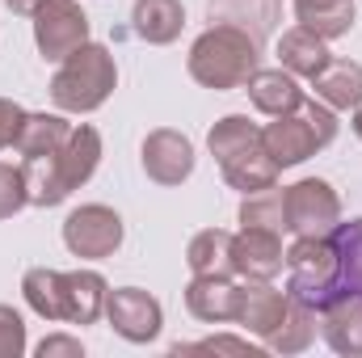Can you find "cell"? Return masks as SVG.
<instances>
[{"label": "cell", "mask_w": 362, "mask_h": 358, "mask_svg": "<svg viewBox=\"0 0 362 358\" xmlns=\"http://www.w3.org/2000/svg\"><path fill=\"white\" fill-rule=\"evenodd\" d=\"M257 47L245 30L236 25H211L194 47H189V76L202 89H240L257 72Z\"/></svg>", "instance_id": "obj_1"}, {"label": "cell", "mask_w": 362, "mask_h": 358, "mask_svg": "<svg viewBox=\"0 0 362 358\" xmlns=\"http://www.w3.org/2000/svg\"><path fill=\"white\" fill-rule=\"evenodd\" d=\"M333 139H337V118H333V110L320 97H312V101L303 97L299 110L278 114L274 122L262 127V144H266V152L278 161V169L303 165L308 156H316Z\"/></svg>", "instance_id": "obj_2"}, {"label": "cell", "mask_w": 362, "mask_h": 358, "mask_svg": "<svg viewBox=\"0 0 362 358\" xmlns=\"http://www.w3.org/2000/svg\"><path fill=\"white\" fill-rule=\"evenodd\" d=\"M114 85H118L114 55L105 47H97V42H85L59 64V72L51 81V101L59 110H68V114H89L97 105H105Z\"/></svg>", "instance_id": "obj_3"}, {"label": "cell", "mask_w": 362, "mask_h": 358, "mask_svg": "<svg viewBox=\"0 0 362 358\" xmlns=\"http://www.w3.org/2000/svg\"><path fill=\"white\" fill-rule=\"evenodd\" d=\"M337 282V245L333 236H299L286 249V295L308 304V308H325Z\"/></svg>", "instance_id": "obj_4"}, {"label": "cell", "mask_w": 362, "mask_h": 358, "mask_svg": "<svg viewBox=\"0 0 362 358\" xmlns=\"http://www.w3.org/2000/svg\"><path fill=\"white\" fill-rule=\"evenodd\" d=\"M341 224V198L329 181L303 178L286 185V232L295 236H329Z\"/></svg>", "instance_id": "obj_5"}, {"label": "cell", "mask_w": 362, "mask_h": 358, "mask_svg": "<svg viewBox=\"0 0 362 358\" xmlns=\"http://www.w3.org/2000/svg\"><path fill=\"white\" fill-rule=\"evenodd\" d=\"M64 245L72 258H93V262L114 258V249L122 245V219L101 202L76 207L64 219Z\"/></svg>", "instance_id": "obj_6"}, {"label": "cell", "mask_w": 362, "mask_h": 358, "mask_svg": "<svg viewBox=\"0 0 362 358\" xmlns=\"http://www.w3.org/2000/svg\"><path fill=\"white\" fill-rule=\"evenodd\" d=\"M34 42L47 59H68L76 47L89 42V17L81 13L76 0H47L34 13Z\"/></svg>", "instance_id": "obj_7"}, {"label": "cell", "mask_w": 362, "mask_h": 358, "mask_svg": "<svg viewBox=\"0 0 362 358\" xmlns=\"http://www.w3.org/2000/svg\"><path fill=\"white\" fill-rule=\"evenodd\" d=\"M105 321H110L114 333L127 337V342H152V337L160 333V325H165V312H160V304H156L148 291H139V287H118V291L105 295Z\"/></svg>", "instance_id": "obj_8"}, {"label": "cell", "mask_w": 362, "mask_h": 358, "mask_svg": "<svg viewBox=\"0 0 362 358\" xmlns=\"http://www.w3.org/2000/svg\"><path fill=\"white\" fill-rule=\"evenodd\" d=\"M144 173L160 185H181V181L194 173V144L181 135V131H152L144 139Z\"/></svg>", "instance_id": "obj_9"}, {"label": "cell", "mask_w": 362, "mask_h": 358, "mask_svg": "<svg viewBox=\"0 0 362 358\" xmlns=\"http://www.w3.org/2000/svg\"><path fill=\"white\" fill-rule=\"evenodd\" d=\"M105 278L97 270H72L59 274V321L68 325H93L105 312Z\"/></svg>", "instance_id": "obj_10"}, {"label": "cell", "mask_w": 362, "mask_h": 358, "mask_svg": "<svg viewBox=\"0 0 362 358\" xmlns=\"http://www.w3.org/2000/svg\"><path fill=\"white\" fill-rule=\"evenodd\" d=\"M232 253H236V274L245 282H270L286 266V253H282L278 232H266V228H245L236 236V249Z\"/></svg>", "instance_id": "obj_11"}, {"label": "cell", "mask_w": 362, "mask_h": 358, "mask_svg": "<svg viewBox=\"0 0 362 358\" xmlns=\"http://www.w3.org/2000/svg\"><path fill=\"white\" fill-rule=\"evenodd\" d=\"M320 329H325V342L337 350V354H362V295L346 291V295H333L325 308H320Z\"/></svg>", "instance_id": "obj_12"}, {"label": "cell", "mask_w": 362, "mask_h": 358, "mask_svg": "<svg viewBox=\"0 0 362 358\" xmlns=\"http://www.w3.org/2000/svg\"><path fill=\"white\" fill-rule=\"evenodd\" d=\"M286 304H291V295H282L270 282H245L240 304H236V325L257 333V337H270L286 316Z\"/></svg>", "instance_id": "obj_13"}, {"label": "cell", "mask_w": 362, "mask_h": 358, "mask_svg": "<svg viewBox=\"0 0 362 358\" xmlns=\"http://www.w3.org/2000/svg\"><path fill=\"white\" fill-rule=\"evenodd\" d=\"M219 169H223V181H228L232 190H240V194H257V190H266V185L278 181V161L266 152L262 135H257L253 144L236 148L232 156H223Z\"/></svg>", "instance_id": "obj_14"}, {"label": "cell", "mask_w": 362, "mask_h": 358, "mask_svg": "<svg viewBox=\"0 0 362 358\" xmlns=\"http://www.w3.org/2000/svg\"><path fill=\"white\" fill-rule=\"evenodd\" d=\"M236 304H240V287L232 278H211V274H194V282L185 287V308L189 316L219 325V321H236Z\"/></svg>", "instance_id": "obj_15"}, {"label": "cell", "mask_w": 362, "mask_h": 358, "mask_svg": "<svg viewBox=\"0 0 362 358\" xmlns=\"http://www.w3.org/2000/svg\"><path fill=\"white\" fill-rule=\"evenodd\" d=\"M51 156H55L59 181H64L68 194H72V190H81V185L97 173V161H101V135H97L93 127H72V135L64 139V148L51 152Z\"/></svg>", "instance_id": "obj_16"}, {"label": "cell", "mask_w": 362, "mask_h": 358, "mask_svg": "<svg viewBox=\"0 0 362 358\" xmlns=\"http://www.w3.org/2000/svg\"><path fill=\"white\" fill-rule=\"evenodd\" d=\"M245 89H249V101H253L262 114H270V118L299 110V101H303L299 81H295L286 68H257V72L245 81Z\"/></svg>", "instance_id": "obj_17"}, {"label": "cell", "mask_w": 362, "mask_h": 358, "mask_svg": "<svg viewBox=\"0 0 362 358\" xmlns=\"http://www.w3.org/2000/svg\"><path fill=\"white\" fill-rule=\"evenodd\" d=\"M278 59H282V68H286L291 76L316 81L333 55H329V47H325L320 34H312L308 25H295V30L282 34V42H278Z\"/></svg>", "instance_id": "obj_18"}, {"label": "cell", "mask_w": 362, "mask_h": 358, "mask_svg": "<svg viewBox=\"0 0 362 358\" xmlns=\"http://www.w3.org/2000/svg\"><path fill=\"white\" fill-rule=\"evenodd\" d=\"M282 0H211V21L215 25H236L253 42H262L278 21Z\"/></svg>", "instance_id": "obj_19"}, {"label": "cell", "mask_w": 362, "mask_h": 358, "mask_svg": "<svg viewBox=\"0 0 362 358\" xmlns=\"http://www.w3.org/2000/svg\"><path fill=\"white\" fill-rule=\"evenodd\" d=\"M236 236L223 232V228H206L189 241L185 249V262L194 274H211V278H232L236 274Z\"/></svg>", "instance_id": "obj_20"}, {"label": "cell", "mask_w": 362, "mask_h": 358, "mask_svg": "<svg viewBox=\"0 0 362 358\" xmlns=\"http://www.w3.org/2000/svg\"><path fill=\"white\" fill-rule=\"evenodd\" d=\"M316 97L329 110H358L362 105V64L354 59H329L325 72L312 81Z\"/></svg>", "instance_id": "obj_21"}, {"label": "cell", "mask_w": 362, "mask_h": 358, "mask_svg": "<svg viewBox=\"0 0 362 358\" xmlns=\"http://www.w3.org/2000/svg\"><path fill=\"white\" fill-rule=\"evenodd\" d=\"M131 25H135V34H139L144 42L165 47V42H173V38L181 34L185 13H181L177 0H135V8H131Z\"/></svg>", "instance_id": "obj_22"}, {"label": "cell", "mask_w": 362, "mask_h": 358, "mask_svg": "<svg viewBox=\"0 0 362 358\" xmlns=\"http://www.w3.org/2000/svg\"><path fill=\"white\" fill-rule=\"evenodd\" d=\"M329 236L337 245V282H333V295H346V291L362 295V219L337 224Z\"/></svg>", "instance_id": "obj_23"}, {"label": "cell", "mask_w": 362, "mask_h": 358, "mask_svg": "<svg viewBox=\"0 0 362 358\" xmlns=\"http://www.w3.org/2000/svg\"><path fill=\"white\" fill-rule=\"evenodd\" d=\"M316 325H320V312L308 308V304H299V299H291L282 325L266 337V346H270L274 354H303L312 346V337H316Z\"/></svg>", "instance_id": "obj_24"}, {"label": "cell", "mask_w": 362, "mask_h": 358, "mask_svg": "<svg viewBox=\"0 0 362 358\" xmlns=\"http://www.w3.org/2000/svg\"><path fill=\"white\" fill-rule=\"evenodd\" d=\"M295 17H299V25H308L312 34H320L329 42V38L350 34L354 0H295Z\"/></svg>", "instance_id": "obj_25"}, {"label": "cell", "mask_w": 362, "mask_h": 358, "mask_svg": "<svg viewBox=\"0 0 362 358\" xmlns=\"http://www.w3.org/2000/svg\"><path fill=\"white\" fill-rule=\"evenodd\" d=\"M68 135H72V122H64L59 114H25L13 148L21 156H47V152H59Z\"/></svg>", "instance_id": "obj_26"}, {"label": "cell", "mask_w": 362, "mask_h": 358, "mask_svg": "<svg viewBox=\"0 0 362 358\" xmlns=\"http://www.w3.org/2000/svg\"><path fill=\"white\" fill-rule=\"evenodd\" d=\"M240 224L245 228H266V232H286V190L266 185L240 202Z\"/></svg>", "instance_id": "obj_27"}, {"label": "cell", "mask_w": 362, "mask_h": 358, "mask_svg": "<svg viewBox=\"0 0 362 358\" xmlns=\"http://www.w3.org/2000/svg\"><path fill=\"white\" fill-rule=\"evenodd\" d=\"M21 295H25V304H30L42 321H59V270H47V266L25 270Z\"/></svg>", "instance_id": "obj_28"}, {"label": "cell", "mask_w": 362, "mask_h": 358, "mask_svg": "<svg viewBox=\"0 0 362 358\" xmlns=\"http://www.w3.org/2000/svg\"><path fill=\"white\" fill-rule=\"evenodd\" d=\"M257 135H262V127H257V122H249L245 114H228V118H219V122L211 127L206 148H211V156H215V161H223V156H232L236 148L253 144Z\"/></svg>", "instance_id": "obj_29"}, {"label": "cell", "mask_w": 362, "mask_h": 358, "mask_svg": "<svg viewBox=\"0 0 362 358\" xmlns=\"http://www.w3.org/2000/svg\"><path fill=\"white\" fill-rule=\"evenodd\" d=\"M173 354H236L257 358V350L245 337H206V342H173Z\"/></svg>", "instance_id": "obj_30"}, {"label": "cell", "mask_w": 362, "mask_h": 358, "mask_svg": "<svg viewBox=\"0 0 362 358\" xmlns=\"http://www.w3.org/2000/svg\"><path fill=\"white\" fill-rule=\"evenodd\" d=\"M25 202H30V198H25V178H21V169L0 165V219L17 215Z\"/></svg>", "instance_id": "obj_31"}, {"label": "cell", "mask_w": 362, "mask_h": 358, "mask_svg": "<svg viewBox=\"0 0 362 358\" xmlns=\"http://www.w3.org/2000/svg\"><path fill=\"white\" fill-rule=\"evenodd\" d=\"M21 350H25V325L8 304H0V358H21Z\"/></svg>", "instance_id": "obj_32"}, {"label": "cell", "mask_w": 362, "mask_h": 358, "mask_svg": "<svg viewBox=\"0 0 362 358\" xmlns=\"http://www.w3.org/2000/svg\"><path fill=\"white\" fill-rule=\"evenodd\" d=\"M21 122H25V110H21L17 101H4V97H0V148H8V144L17 139Z\"/></svg>", "instance_id": "obj_33"}, {"label": "cell", "mask_w": 362, "mask_h": 358, "mask_svg": "<svg viewBox=\"0 0 362 358\" xmlns=\"http://www.w3.org/2000/svg\"><path fill=\"white\" fill-rule=\"evenodd\" d=\"M81 342L76 337H42L38 342V358H81Z\"/></svg>", "instance_id": "obj_34"}, {"label": "cell", "mask_w": 362, "mask_h": 358, "mask_svg": "<svg viewBox=\"0 0 362 358\" xmlns=\"http://www.w3.org/2000/svg\"><path fill=\"white\" fill-rule=\"evenodd\" d=\"M4 4H8L13 13H30V17H34V13H38V8H42L47 0H4Z\"/></svg>", "instance_id": "obj_35"}, {"label": "cell", "mask_w": 362, "mask_h": 358, "mask_svg": "<svg viewBox=\"0 0 362 358\" xmlns=\"http://www.w3.org/2000/svg\"><path fill=\"white\" fill-rule=\"evenodd\" d=\"M354 135H358V139H362V105H358V110H354Z\"/></svg>", "instance_id": "obj_36"}]
</instances>
